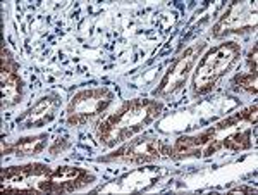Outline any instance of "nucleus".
<instances>
[{"label": "nucleus", "instance_id": "f257e3e1", "mask_svg": "<svg viewBox=\"0 0 258 195\" xmlns=\"http://www.w3.org/2000/svg\"><path fill=\"white\" fill-rule=\"evenodd\" d=\"M160 111L162 106L157 104V101L136 99V101L127 102L119 113L102 121L98 130L100 142L105 145L126 142L127 138H131L133 135L152 123L160 114Z\"/></svg>", "mask_w": 258, "mask_h": 195}, {"label": "nucleus", "instance_id": "f03ea898", "mask_svg": "<svg viewBox=\"0 0 258 195\" xmlns=\"http://www.w3.org/2000/svg\"><path fill=\"white\" fill-rule=\"evenodd\" d=\"M239 45L234 41H227V43H222L217 48L210 51L203 57L197 73H195V90L198 93L209 92L234 64L239 57Z\"/></svg>", "mask_w": 258, "mask_h": 195}, {"label": "nucleus", "instance_id": "7ed1b4c3", "mask_svg": "<svg viewBox=\"0 0 258 195\" xmlns=\"http://www.w3.org/2000/svg\"><path fill=\"white\" fill-rule=\"evenodd\" d=\"M112 99H114V95L105 88L86 90V92L78 93L68 107L69 123L74 124V126L85 124L91 118H95V116L102 113L112 102Z\"/></svg>", "mask_w": 258, "mask_h": 195}, {"label": "nucleus", "instance_id": "20e7f679", "mask_svg": "<svg viewBox=\"0 0 258 195\" xmlns=\"http://www.w3.org/2000/svg\"><path fill=\"white\" fill-rule=\"evenodd\" d=\"M162 156H172V147L160 140H138L124 145L117 152L105 157V161H124V163L143 164L155 161Z\"/></svg>", "mask_w": 258, "mask_h": 195}, {"label": "nucleus", "instance_id": "39448f33", "mask_svg": "<svg viewBox=\"0 0 258 195\" xmlns=\"http://www.w3.org/2000/svg\"><path fill=\"white\" fill-rule=\"evenodd\" d=\"M93 181V176L88 175L85 169L73 168V166H62L57 171L38 183L40 192H73L81 186Z\"/></svg>", "mask_w": 258, "mask_h": 195}, {"label": "nucleus", "instance_id": "423d86ee", "mask_svg": "<svg viewBox=\"0 0 258 195\" xmlns=\"http://www.w3.org/2000/svg\"><path fill=\"white\" fill-rule=\"evenodd\" d=\"M256 26L255 6L249 2H236L229 7L224 18L215 24L214 35L220 36L226 31H246Z\"/></svg>", "mask_w": 258, "mask_h": 195}, {"label": "nucleus", "instance_id": "0eeeda50", "mask_svg": "<svg viewBox=\"0 0 258 195\" xmlns=\"http://www.w3.org/2000/svg\"><path fill=\"white\" fill-rule=\"evenodd\" d=\"M202 47H203L202 43H195V45H191L189 48H186L184 54H182V56L174 62V66L170 68V71L165 74V78L162 80L155 95H159V97H165V95L172 93L174 90L182 85V81H184L186 76H188L189 69L193 68L195 61H197V56L200 54V51H202Z\"/></svg>", "mask_w": 258, "mask_h": 195}, {"label": "nucleus", "instance_id": "6e6552de", "mask_svg": "<svg viewBox=\"0 0 258 195\" xmlns=\"http://www.w3.org/2000/svg\"><path fill=\"white\" fill-rule=\"evenodd\" d=\"M215 133H217V130L212 128V130L203 131L198 136H181L176 142V145L172 147V156L176 154L177 157H188V156H200V154L203 156L215 154L222 147V142H219L215 138Z\"/></svg>", "mask_w": 258, "mask_h": 195}, {"label": "nucleus", "instance_id": "1a4fd4ad", "mask_svg": "<svg viewBox=\"0 0 258 195\" xmlns=\"http://www.w3.org/2000/svg\"><path fill=\"white\" fill-rule=\"evenodd\" d=\"M21 97V80L18 76V64L2 52V104L4 107L14 106Z\"/></svg>", "mask_w": 258, "mask_h": 195}, {"label": "nucleus", "instance_id": "9d476101", "mask_svg": "<svg viewBox=\"0 0 258 195\" xmlns=\"http://www.w3.org/2000/svg\"><path fill=\"white\" fill-rule=\"evenodd\" d=\"M57 106H59V101L55 97H43L33 109L28 111L23 118H19L18 123L21 124V128L41 126V124L52 121Z\"/></svg>", "mask_w": 258, "mask_h": 195}, {"label": "nucleus", "instance_id": "9b49d317", "mask_svg": "<svg viewBox=\"0 0 258 195\" xmlns=\"http://www.w3.org/2000/svg\"><path fill=\"white\" fill-rule=\"evenodd\" d=\"M47 145V136H33V138H23L12 147L16 156L26 157V156H35L41 152Z\"/></svg>", "mask_w": 258, "mask_h": 195}, {"label": "nucleus", "instance_id": "f8f14e48", "mask_svg": "<svg viewBox=\"0 0 258 195\" xmlns=\"http://www.w3.org/2000/svg\"><path fill=\"white\" fill-rule=\"evenodd\" d=\"M222 147L229 149V151H244V149L251 147V140H249V130L239 131L231 136H227L222 142Z\"/></svg>", "mask_w": 258, "mask_h": 195}, {"label": "nucleus", "instance_id": "ddd939ff", "mask_svg": "<svg viewBox=\"0 0 258 195\" xmlns=\"http://www.w3.org/2000/svg\"><path fill=\"white\" fill-rule=\"evenodd\" d=\"M234 85L239 86V88L249 90V92H256V74L255 73L239 74L234 80Z\"/></svg>", "mask_w": 258, "mask_h": 195}, {"label": "nucleus", "instance_id": "4468645a", "mask_svg": "<svg viewBox=\"0 0 258 195\" xmlns=\"http://www.w3.org/2000/svg\"><path fill=\"white\" fill-rule=\"evenodd\" d=\"M249 66H251V73L256 74V47H253V51L249 52Z\"/></svg>", "mask_w": 258, "mask_h": 195}, {"label": "nucleus", "instance_id": "2eb2a0df", "mask_svg": "<svg viewBox=\"0 0 258 195\" xmlns=\"http://www.w3.org/2000/svg\"><path fill=\"white\" fill-rule=\"evenodd\" d=\"M241 192L251 193V192H253V188H234V190H231V193H241Z\"/></svg>", "mask_w": 258, "mask_h": 195}]
</instances>
